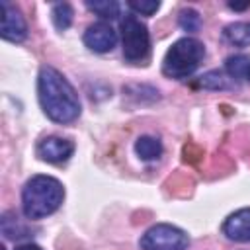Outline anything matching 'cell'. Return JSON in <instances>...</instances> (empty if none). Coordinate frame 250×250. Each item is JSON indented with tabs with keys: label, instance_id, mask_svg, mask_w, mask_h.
Segmentation results:
<instances>
[{
	"label": "cell",
	"instance_id": "9",
	"mask_svg": "<svg viewBox=\"0 0 250 250\" xmlns=\"http://www.w3.org/2000/svg\"><path fill=\"white\" fill-rule=\"evenodd\" d=\"M223 232L234 242H250V207L238 209L223 223Z\"/></svg>",
	"mask_w": 250,
	"mask_h": 250
},
{
	"label": "cell",
	"instance_id": "13",
	"mask_svg": "<svg viewBox=\"0 0 250 250\" xmlns=\"http://www.w3.org/2000/svg\"><path fill=\"white\" fill-rule=\"evenodd\" d=\"M86 8L92 10L94 14H98L104 20H115V18H119V10H121L119 2H115V0H96V2H90L88 0L86 2Z\"/></svg>",
	"mask_w": 250,
	"mask_h": 250
},
{
	"label": "cell",
	"instance_id": "5",
	"mask_svg": "<svg viewBox=\"0 0 250 250\" xmlns=\"http://www.w3.org/2000/svg\"><path fill=\"white\" fill-rule=\"evenodd\" d=\"M141 248L143 250H186L189 244V236L174 227V225H154L141 236Z\"/></svg>",
	"mask_w": 250,
	"mask_h": 250
},
{
	"label": "cell",
	"instance_id": "11",
	"mask_svg": "<svg viewBox=\"0 0 250 250\" xmlns=\"http://www.w3.org/2000/svg\"><path fill=\"white\" fill-rule=\"evenodd\" d=\"M135 152H137V156H139L141 160L150 162V160L160 158V154H162V145H160L158 139L145 135V137H139V139H137V143H135Z\"/></svg>",
	"mask_w": 250,
	"mask_h": 250
},
{
	"label": "cell",
	"instance_id": "7",
	"mask_svg": "<svg viewBox=\"0 0 250 250\" xmlns=\"http://www.w3.org/2000/svg\"><path fill=\"white\" fill-rule=\"evenodd\" d=\"M117 43V31L107 21H96L84 31V45L94 53H107Z\"/></svg>",
	"mask_w": 250,
	"mask_h": 250
},
{
	"label": "cell",
	"instance_id": "12",
	"mask_svg": "<svg viewBox=\"0 0 250 250\" xmlns=\"http://www.w3.org/2000/svg\"><path fill=\"white\" fill-rule=\"evenodd\" d=\"M225 70L230 78L250 82V57L248 55H232L225 62Z\"/></svg>",
	"mask_w": 250,
	"mask_h": 250
},
{
	"label": "cell",
	"instance_id": "19",
	"mask_svg": "<svg viewBox=\"0 0 250 250\" xmlns=\"http://www.w3.org/2000/svg\"><path fill=\"white\" fill-rule=\"evenodd\" d=\"M229 8L230 10H246V8H250V2H244V4H229Z\"/></svg>",
	"mask_w": 250,
	"mask_h": 250
},
{
	"label": "cell",
	"instance_id": "10",
	"mask_svg": "<svg viewBox=\"0 0 250 250\" xmlns=\"http://www.w3.org/2000/svg\"><path fill=\"white\" fill-rule=\"evenodd\" d=\"M223 37L234 47H248L250 45V21L229 23L223 31Z\"/></svg>",
	"mask_w": 250,
	"mask_h": 250
},
{
	"label": "cell",
	"instance_id": "18",
	"mask_svg": "<svg viewBox=\"0 0 250 250\" xmlns=\"http://www.w3.org/2000/svg\"><path fill=\"white\" fill-rule=\"evenodd\" d=\"M16 250H41V246H37V244H33V242H27V244L16 246Z\"/></svg>",
	"mask_w": 250,
	"mask_h": 250
},
{
	"label": "cell",
	"instance_id": "14",
	"mask_svg": "<svg viewBox=\"0 0 250 250\" xmlns=\"http://www.w3.org/2000/svg\"><path fill=\"white\" fill-rule=\"evenodd\" d=\"M51 18H53V23H55L57 29L64 31L66 27H70V23H72V8H70V4H66V2L55 4L53 12H51Z\"/></svg>",
	"mask_w": 250,
	"mask_h": 250
},
{
	"label": "cell",
	"instance_id": "6",
	"mask_svg": "<svg viewBox=\"0 0 250 250\" xmlns=\"http://www.w3.org/2000/svg\"><path fill=\"white\" fill-rule=\"evenodd\" d=\"M0 8H2V29H0L2 39L12 41V43L23 41L27 37V23L21 12L6 0L0 2Z\"/></svg>",
	"mask_w": 250,
	"mask_h": 250
},
{
	"label": "cell",
	"instance_id": "15",
	"mask_svg": "<svg viewBox=\"0 0 250 250\" xmlns=\"http://www.w3.org/2000/svg\"><path fill=\"white\" fill-rule=\"evenodd\" d=\"M201 88H207V90H223V88H227L229 84H227V78L219 72V70H209V72H205L201 78H199V82H197Z\"/></svg>",
	"mask_w": 250,
	"mask_h": 250
},
{
	"label": "cell",
	"instance_id": "4",
	"mask_svg": "<svg viewBox=\"0 0 250 250\" xmlns=\"http://www.w3.org/2000/svg\"><path fill=\"white\" fill-rule=\"evenodd\" d=\"M121 43H123V57L129 62H141L150 53V35L135 16H125L121 20Z\"/></svg>",
	"mask_w": 250,
	"mask_h": 250
},
{
	"label": "cell",
	"instance_id": "16",
	"mask_svg": "<svg viewBox=\"0 0 250 250\" xmlns=\"http://www.w3.org/2000/svg\"><path fill=\"white\" fill-rule=\"evenodd\" d=\"M199 23H201V20H199V14L195 10L188 8V10H182L180 12V27L184 31H197L199 29Z\"/></svg>",
	"mask_w": 250,
	"mask_h": 250
},
{
	"label": "cell",
	"instance_id": "17",
	"mask_svg": "<svg viewBox=\"0 0 250 250\" xmlns=\"http://www.w3.org/2000/svg\"><path fill=\"white\" fill-rule=\"evenodd\" d=\"M135 14H141V16H152L158 8H160V2L158 0H131L127 4Z\"/></svg>",
	"mask_w": 250,
	"mask_h": 250
},
{
	"label": "cell",
	"instance_id": "1",
	"mask_svg": "<svg viewBox=\"0 0 250 250\" xmlns=\"http://www.w3.org/2000/svg\"><path fill=\"white\" fill-rule=\"evenodd\" d=\"M43 113L55 123H70L80 115V100L72 84L53 66H43L37 78Z\"/></svg>",
	"mask_w": 250,
	"mask_h": 250
},
{
	"label": "cell",
	"instance_id": "3",
	"mask_svg": "<svg viewBox=\"0 0 250 250\" xmlns=\"http://www.w3.org/2000/svg\"><path fill=\"white\" fill-rule=\"evenodd\" d=\"M205 57V47L195 37H182L178 39L164 55L162 72L170 78H188L191 76Z\"/></svg>",
	"mask_w": 250,
	"mask_h": 250
},
{
	"label": "cell",
	"instance_id": "2",
	"mask_svg": "<svg viewBox=\"0 0 250 250\" xmlns=\"http://www.w3.org/2000/svg\"><path fill=\"white\" fill-rule=\"evenodd\" d=\"M64 199L62 184L53 176H33L25 182L21 191V207L27 219H43L53 215Z\"/></svg>",
	"mask_w": 250,
	"mask_h": 250
},
{
	"label": "cell",
	"instance_id": "8",
	"mask_svg": "<svg viewBox=\"0 0 250 250\" xmlns=\"http://www.w3.org/2000/svg\"><path fill=\"white\" fill-rule=\"evenodd\" d=\"M74 152V143L62 137H45L37 145V156L51 164L66 162Z\"/></svg>",
	"mask_w": 250,
	"mask_h": 250
}]
</instances>
